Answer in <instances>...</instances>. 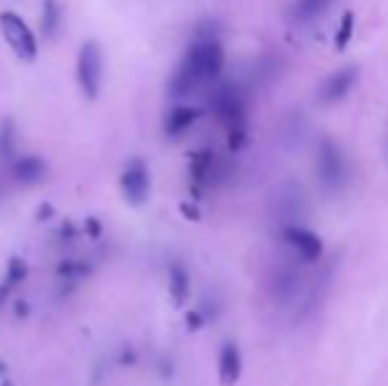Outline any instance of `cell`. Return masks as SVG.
<instances>
[{
    "instance_id": "24",
    "label": "cell",
    "mask_w": 388,
    "mask_h": 386,
    "mask_svg": "<svg viewBox=\"0 0 388 386\" xmlns=\"http://www.w3.org/2000/svg\"><path fill=\"white\" fill-rule=\"evenodd\" d=\"M185 323H188V328H190V331H199L201 325L206 323V317L201 315L199 310H190L188 315H185Z\"/></svg>"
},
{
    "instance_id": "25",
    "label": "cell",
    "mask_w": 388,
    "mask_h": 386,
    "mask_svg": "<svg viewBox=\"0 0 388 386\" xmlns=\"http://www.w3.org/2000/svg\"><path fill=\"white\" fill-rule=\"evenodd\" d=\"M85 233H88L90 238H100V223H98V217H88V223H85Z\"/></svg>"
},
{
    "instance_id": "8",
    "label": "cell",
    "mask_w": 388,
    "mask_h": 386,
    "mask_svg": "<svg viewBox=\"0 0 388 386\" xmlns=\"http://www.w3.org/2000/svg\"><path fill=\"white\" fill-rule=\"evenodd\" d=\"M283 238L299 252L301 262H317L322 257V241L317 233H312L299 225H283Z\"/></svg>"
},
{
    "instance_id": "16",
    "label": "cell",
    "mask_w": 388,
    "mask_h": 386,
    "mask_svg": "<svg viewBox=\"0 0 388 386\" xmlns=\"http://www.w3.org/2000/svg\"><path fill=\"white\" fill-rule=\"evenodd\" d=\"M333 0H296L293 6V19L296 21H312L317 19L319 13H325L330 8Z\"/></svg>"
},
{
    "instance_id": "2",
    "label": "cell",
    "mask_w": 388,
    "mask_h": 386,
    "mask_svg": "<svg viewBox=\"0 0 388 386\" xmlns=\"http://www.w3.org/2000/svg\"><path fill=\"white\" fill-rule=\"evenodd\" d=\"M317 170H319V180L325 185V191H341L348 183V162L346 153L341 151V146L336 141H325L319 143L317 151Z\"/></svg>"
},
{
    "instance_id": "4",
    "label": "cell",
    "mask_w": 388,
    "mask_h": 386,
    "mask_svg": "<svg viewBox=\"0 0 388 386\" xmlns=\"http://www.w3.org/2000/svg\"><path fill=\"white\" fill-rule=\"evenodd\" d=\"M77 80L85 98L95 101L100 93V80H103V53L95 40H88L82 45L80 59H77Z\"/></svg>"
},
{
    "instance_id": "26",
    "label": "cell",
    "mask_w": 388,
    "mask_h": 386,
    "mask_svg": "<svg viewBox=\"0 0 388 386\" xmlns=\"http://www.w3.org/2000/svg\"><path fill=\"white\" fill-rule=\"evenodd\" d=\"M180 212L185 214L188 220H193V223H196V220H201V212H199V209H196V206H193V204H188V201H182V204H180Z\"/></svg>"
},
{
    "instance_id": "21",
    "label": "cell",
    "mask_w": 388,
    "mask_h": 386,
    "mask_svg": "<svg viewBox=\"0 0 388 386\" xmlns=\"http://www.w3.org/2000/svg\"><path fill=\"white\" fill-rule=\"evenodd\" d=\"M351 35H354V13L346 11V13L341 16L339 32H336V48H339V51H343L348 42H351Z\"/></svg>"
},
{
    "instance_id": "3",
    "label": "cell",
    "mask_w": 388,
    "mask_h": 386,
    "mask_svg": "<svg viewBox=\"0 0 388 386\" xmlns=\"http://www.w3.org/2000/svg\"><path fill=\"white\" fill-rule=\"evenodd\" d=\"M0 32L11 45V51L16 53L21 62H35L37 59V40H35L30 27L24 24V19H19L13 11L0 13Z\"/></svg>"
},
{
    "instance_id": "29",
    "label": "cell",
    "mask_w": 388,
    "mask_h": 386,
    "mask_svg": "<svg viewBox=\"0 0 388 386\" xmlns=\"http://www.w3.org/2000/svg\"><path fill=\"white\" fill-rule=\"evenodd\" d=\"M30 312V307H27V302H19V307H16V315H27Z\"/></svg>"
},
{
    "instance_id": "27",
    "label": "cell",
    "mask_w": 388,
    "mask_h": 386,
    "mask_svg": "<svg viewBox=\"0 0 388 386\" xmlns=\"http://www.w3.org/2000/svg\"><path fill=\"white\" fill-rule=\"evenodd\" d=\"M59 235H61V238H66V241H74V238H77V228H74L71 223H64V225H61Z\"/></svg>"
},
{
    "instance_id": "9",
    "label": "cell",
    "mask_w": 388,
    "mask_h": 386,
    "mask_svg": "<svg viewBox=\"0 0 388 386\" xmlns=\"http://www.w3.org/2000/svg\"><path fill=\"white\" fill-rule=\"evenodd\" d=\"M217 368H219V381H222V384L225 386L238 384L240 373H243V360H240V349L233 344V341H225V344H222Z\"/></svg>"
},
{
    "instance_id": "19",
    "label": "cell",
    "mask_w": 388,
    "mask_h": 386,
    "mask_svg": "<svg viewBox=\"0 0 388 386\" xmlns=\"http://www.w3.org/2000/svg\"><path fill=\"white\" fill-rule=\"evenodd\" d=\"M61 24V8L56 0H45V11H42V35L45 37H53L59 32Z\"/></svg>"
},
{
    "instance_id": "15",
    "label": "cell",
    "mask_w": 388,
    "mask_h": 386,
    "mask_svg": "<svg viewBox=\"0 0 388 386\" xmlns=\"http://www.w3.org/2000/svg\"><path fill=\"white\" fill-rule=\"evenodd\" d=\"M0 159H6V162L16 159V124L13 119L0 122Z\"/></svg>"
},
{
    "instance_id": "1",
    "label": "cell",
    "mask_w": 388,
    "mask_h": 386,
    "mask_svg": "<svg viewBox=\"0 0 388 386\" xmlns=\"http://www.w3.org/2000/svg\"><path fill=\"white\" fill-rule=\"evenodd\" d=\"M225 69V51L217 37H199L170 80L172 95H190L199 85L217 80Z\"/></svg>"
},
{
    "instance_id": "13",
    "label": "cell",
    "mask_w": 388,
    "mask_h": 386,
    "mask_svg": "<svg viewBox=\"0 0 388 386\" xmlns=\"http://www.w3.org/2000/svg\"><path fill=\"white\" fill-rule=\"evenodd\" d=\"M170 291H172V299L177 305H185L190 296V275L185 270V264L180 262H172L170 267Z\"/></svg>"
},
{
    "instance_id": "5",
    "label": "cell",
    "mask_w": 388,
    "mask_h": 386,
    "mask_svg": "<svg viewBox=\"0 0 388 386\" xmlns=\"http://www.w3.org/2000/svg\"><path fill=\"white\" fill-rule=\"evenodd\" d=\"M122 193H124V201L132 206H143L151 196V172L148 164L143 159H129L127 167L122 170L119 177Z\"/></svg>"
},
{
    "instance_id": "31",
    "label": "cell",
    "mask_w": 388,
    "mask_h": 386,
    "mask_svg": "<svg viewBox=\"0 0 388 386\" xmlns=\"http://www.w3.org/2000/svg\"><path fill=\"white\" fill-rule=\"evenodd\" d=\"M386 151H388V141H386Z\"/></svg>"
},
{
    "instance_id": "30",
    "label": "cell",
    "mask_w": 388,
    "mask_h": 386,
    "mask_svg": "<svg viewBox=\"0 0 388 386\" xmlns=\"http://www.w3.org/2000/svg\"><path fill=\"white\" fill-rule=\"evenodd\" d=\"M0 386H16V384H13V381H8V378H3V381H0Z\"/></svg>"
},
{
    "instance_id": "20",
    "label": "cell",
    "mask_w": 388,
    "mask_h": 386,
    "mask_svg": "<svg viewBox=\"0 0 388 386\" xmlns=\"http://www.w3.org/2000/svg\"><path fill=\"white\" fill-rule=\"evenodd\" d=\"M27 262L21 259V257H11L8 259V270H6V283L11 286V288H16L19 283H24V278H27Z\"/></svg>"
},
{
    "instance_id": "7",
    "label": "cell",
    "mask_w": 388,
    "mask_h": 386,
    "mask_svg": "<svg viewBox=\"0 0 388 386\" xmlns=\"http://www.w3.org/2000/svg\"><path fill=\"white\" fill-rule=\"evenodd\" d=\"M357 77H359V69H357V66H343V69L333 71L328 80L319 85L317 98L322 103H339V101H343L348 93L354 90V85H357Z\"/></svg>"
},
{
    "instance_id": "12",
    "label": "cell",
    "mask_w": 388,
    "mask_h": 386,
    "mask_svg": "<svg viewBox=\"0 0 388 386\" xmlns=\"http://www.w3.org/2000/svg\"><path fill=\"white\" fill-rule=\"evenodd\" d=\"M301 209H304V196H301V191L296 185H286L278 196V214H280V220H283V225L296 223V217L301 214Z\"/></svg>"
},
{
    "instance_id": "14",
    "label": "cell",
    "mask_w": 388,
    "mask_h": 386,
    "mask_svg": "<svg viewBox=\"0 0 388 386\" xmlns=\"http://www.w3.org/2000/svg\"><path fill=\"white\" fill-rule=\"evenodd\" d=\"M214 172V153L211 151H196L190 153V177L196 183H206Z\"/></svg>"
},
{
    "instance_id": "22",
    "label": "cell",
    "mask_w": 388,
    "mask_h": 386,
    "mask_svg": "<svg viewBox=\"0 0 388 386\" xmlns=\"http://www.w3.org/2000/svg\"><path fill=\"white\" fill-rule=\"evenodd\" d=\"M230 135H228V146L230 151H240L246 146V124H238V127H228Z\"/></svg>"
},
{
    "instance_id": "23",
    "label": "cell",
    "mask_w": 388,
    "mask_h": 386,
    "mask_svg": "<svg viewBox=\"0 0 388 386\" xmlns=\"http://www.w3.org/2000/svg\"><path fill=\"white\" fill-rule=\"evenodd\" d=\"M53 217H56V206H53L50 201L40 204L37 212H35V220H37V223H48V220H53Z\"/></svg>"
},
{
    "instance_id": "28",
    "label": "cell",
    "mask_w": 388,
    "mask_h": 386,
    "mask_svg": "<svg viewBox=\"0 0 388 386\" xmlns=\"http://www.w3.org/2000/svg\"><path fill=\"white\" fill-rule=\"evenodd\" d=\"M8 294H11V286L6 283V281H3V283H0V305H3L6 299H8Z\"/></svg>"
},
{
    "instance_id": "6",
    "label": "cell",
    "mask_w": 388,
    "mask_h": 386,
    "mask_svg": "<svg viewBox=\"0 0 388 386\" xmlns=\"http://www.w3.org/2000/svg\"><path fill=\"white\" fill-rule=\"evenodd\" d=\"M211 109H214V114H217L228 127L246 124V103H243L240 93L235 90L233 85H225V88H219V90L214 93Z\"/></svg>"
},
{
    "instance_id": "18",
    "label": "cell",
    "mask_w": 388,
    "mask_h": 386,
    "mask_svg": "<svg viewBox=\"0 0 388 386\" xmlns=\"http://www.w3.org/2000/svg\"><path fill=\"white\" fill-rule=\"evenodd\" d=\"M90 267L88 262H80V259H66V262H61L56 267V275H59L61 281H80V278H88L90 275Z\"/></svg>"
},
{
    "instance_id": "10",
    "label": "cell",
    "mask_w": 388,
    "mask_h": 386,
    "mask_svg": "<svg viewBox=\"0 0 388 386\" xmlns=\"http://www.w3.org/2000/svg\"><path fill=\"white\" fill-rule=\"evenodd\" d=\"M11 170H13V177L24 185L40 183L45 172H48V167H45L40 156H19V159L11 162Z\"/></svg>"
},
{
    "instance_id": "17",
    "label": "cell",
    "mask_w": 388,
    "mask_h": 386,
    "mask_svg": "<svg viewBox=\"0 0 388 386\" xmlns=\"http://www.w3.org/2000/svg\"><path fill=\"white\" fill-rule=\"evenodd\" d=\"M272 288H275V294H278L280 299H290V296L296 294V288H299V273H296V270H280V273L275 275Z\"/></svg>"
},
{
    "instance_id": "11",
    "label": "cell",
    "mask_w": 388,
    "mask_h": 386,
    "mask_svg": "<svg viewBox=\"0 0 388 386\" xmlns=\"http://www.w3.org/2000/svg\"><path fill=\"white\" fill-rule=\"evenodd\" d=\"M201 119V109H193V106H175L167 119H164V132L170 138H180L185 130H190L193 124Z\"/></svg>"
}]
</instances>
